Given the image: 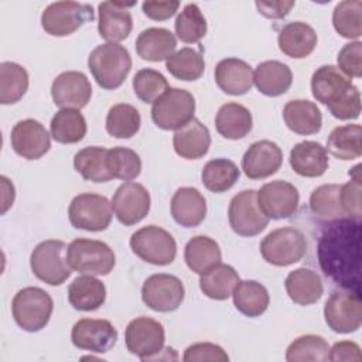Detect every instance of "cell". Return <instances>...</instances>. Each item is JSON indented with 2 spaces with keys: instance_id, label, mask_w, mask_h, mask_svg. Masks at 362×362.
Here are the masks:
<instances>
[{
  "instance_id": "6da1fadb",
  "label": "cell",
  "mask_w": 362,
  "mask_h": 362,
  "mask_svg": "<svg viewBox=\"0 0 362 362\" xmlns=\"http://www.w3.org/2000/svg\"><path fill=\"white\" fill-rule=\"evenodd\" d=\"M317 256L327 277L345 290L361 293V221L328 222L320 235Z\"/></svg>"
},
{
  "instance_id": "7a4b0ae2",
  "label": "cell",
  "mask_w": 362,
  "mask_h": 362,
  "mask_svg": "<svg viewBox=\"0 0 362 362\" xmlns=\"http://www.w3.org/2000/svg\"><path fill=\"white\" fill-rule=\"evenodd\" d=\"M88 66L96 83L106 90H113L124 82L132 69V57L120 44L105 42L92 49Z\"/></svg>"
},
{
  "instance_id": "3957f363",
  "label": "cell",
  "mask_w": 362,
  "mask_h": 362,
  "mask_svg": "<svg viewBox=\"0 0 362 362\" xmlns=\"http://www.w3.org/2000/svg\"><path fill=\"white\" fill-rule=\"evenodd\" d=\"M52 310L51 296L40 287H24L16 293L11 301L13 318L27 332H38L45 328Z\"/></svg>"
},
{
  "instance_id": "277c9868",
  "label": "cell",
  "mask_w": 362,
  "mask_h": 362,
  "mask_svg": "<svg viewBox=\"0 0 362 362\" xmlns=\"http://www.w3.org/2000/svg\"><path fill=\"white\" fill-rule=\"evenodd\" d=\"M66 262L78 273L106 276L113 270L116 256L110 246L102 240L78 238L66 247Z\"/></svg>"
},
{
  "instance_id": "5b68a950",
  "label": "cell",
  "mask_w": 362,
  "mask_h": 362,
  "mask_svg": "<svg viewBox=\"0 0 362 362\" xmlns=\"http://www.w3.org/2000/svg\"><path fill=\"white\" fill-rule=\"evenodd\" d=\"M263 259L279 267H286L300 262L307 253L304 233L293 226H283L272 230L260 243Z\"/></svg>"
},
{
  "instance_id": "8992f818",
  "label": "cell",
  "mask_w": 362,
  "mask_h": 362,
  "mask_svg": "<svg viewBox=\"0 0 362 362\" xmlns=\"http://www.w3.org/2000/svg\"><path fill=\"white\" fill-rule=\"evenodd\" d=\"M66 247L65 242L57 239L40 242L30 256L34 276L49 286L62 284L72 273L66 262Z\"/></svg>"
},
{
  "instance_id": "52a82bcc",
  "label": "cell",
  "mask_w": 362,
  "mask_h": 362,
  "mask_svg": "<svg viewBox=\"0 0 362 362\" xmlns=\"http://www.w3.org/2000/svg\"><path fill=\"white\" fill-rule=\"evenodd\" d=\"M130 247L136 256L154 266L171 264L177 256L175 239L157 225L137 229L130 238Z\"/></svg>"
},
{
  "instance_id": "ba28073f",
  "label": "cell",
  "mask_w": 362,
  "mask_h": 362,
  "mask_svg": "<svg viewBox=\"0 0 362 362\" xmlns=\"http://www.w3.org/2000/svg\"><path fill=\"white\" fill-rule=\"evenodd\" d=\"M195 99L181 88H168L151 107V119L163 130H178L194 119Z\"/></svg>"
},
{
  "instance_id": "9c48e42d",
  "label": "cell",
  "mask_w": 362,
  "mask_h": 362,
  "mask_svg": "<svg viewBox=\"0 0 362 362\" xmlns=\"http://www.w3.org/2000/svg\"><path fill=\"white\" fill-rule=\"evenodd\" d=\"M165 332L161 322L150 317L132 320L124 329L127 351L141 361H156L164 351Z\"/></svg>"
},
{
  "instance_id": "30bf717a",
  "label": "cell",
  "mask_w": 362,
  "mask_h": 362,
  "mask_svg": "<svg viewBox=\"0 0 362 362\" xmlns=\"http://www.w3.org/2000/svg\"><path fill=\"white\" fill-rule=\"evenodd\" d=\"M93 18L95 13L90 4L78 1H55L42 11L41 25L44 31L52 37H66Z\"/></svg>"
},
{
  "instance_id": "8fae6325",
  "label": "cell",
  "mask_w": 362,
  "mask_h": 362,
  "mask_svg": "<svg viewBox=\"0 0 362 362\" xmlns=\"http://www.w3.org/2000/svg\"><path fill=\"white\" fill-rule=\"evenodd\" d=\"M68 216L71 225L76 229L100 232L107 229L112 222V202L103 195L83 192L71 201Z\"/></svg>"
},
{
  "instance_id": "7c38bea8",
  "label": "cell",
  "mask_w": 362,
  "mask_h": 362,
  "mask_svg": "<svg viewBox=\"0 0 362 362\" xmlns=\"http://www.w3.org/2000/svg\"><path fill=\"white\" fill-rule=\"evenodd\" d=\"M327 325L338 334H351L362 324L361 293L354 290L334 291L324 305Z\"/></svg>"
},
{
  "instance_id": "4fadbf2b",
  "label": "cell",
  "mask_w": 362,
  "mask_h": 362,
  "mask_svg": "<svg viewBox=\"0 0 362 362\" xmlns=\"http://www.w3.org/2000/svg\"><path fill=\"white\" fill-rule=\"evenodd\" d=\"M228 218L232 230L243 238L256 236L266 229L269 218L257 204L256 189H243L229 202Z\"/></svg>"
},
{
  "instance_id": "5bb4252c",
  "label": "cell",
  "mask_w": 362,
  "mask_h": 362,
  "mask_svg": "<svg viewBox=\"0 0 362 362\" xmlns=\"http://www.w3.org/2000/svg\"><path fill=\"white\" fill-rule=\"evenodd\" d=\"M182 281L173 274L158 273L147 277L141 287L143 303L157 313L175 311L184 301Z\"/></svg>"
},
{
  "instance_id": "9a60e30c",
  "label": "cell",
  "mask_w": 362,
  "mask_h": 362,
  "mask_svg": "<svg viewBox=\"0 0 362 362\" xmlns=\"http://www.w3.org/2000/svg\"><path fill=\"white\" fill-rule=\"evenodd\" d=\"M150 194L139 182L127 181L117 187L112 198V209L120 223L132 226L143 221L150 211Z\"/></svg>"
},
{
  "instance_id": "2e32d148",
  "label": "cell",
  "mask_w": 362,
  "mask_h": 362,
  "mask_svg": "<svg viewBox=\"0 0 362 362\" xmlns=\"http://www.w3.org/2000/svg\"><path fill=\"white\" fill-rule=\"evenodd\" d=\"M298 189L283 180L266 182L257 191V204L269 219H286L297 212Z\"/></svg>"
},
{
  "instance_id": "e0dca14e",
  "label": "cell",
  "mask_w": 362,
  "mask_h": 362,
  "mask_svg": "<svg viewBox=\"0 0 362 362\" xmlns=\"http://www.w3.org/2000/svg\"><path fill=\"white\" fill-rule=\"evenodd\" d=\"M71 341L79 349L105 354L115 346L117 341V329L107 320L82 318L74 324Z\"/></svg>"
},
{
  "instance_id": "ac0fdd59",
  "label": "cell",
  "mask_w": 362,
  "mask_h": 362,
  "mask_svg": "<svg viewBox=\"0 0 362 362\" xmlns=\"http://www.w3.org/2000/svg\"><path fill=\"white\" fill-rule=\"evenodd\" d=\"M51 96L61 109H82L92 98V85L81 71L61 72L51 85Z\"/></svg>"
},
{
  "instance_id": "d6986e66",
  "label": "cell",
  "mask_w": 362,
  "mask_h": 362,
  "mask_svg": "<svg viewBox=\"0 0 362 362\" xmlns=\"http://www.w3.org/2000/svg\"><path fill=\"white\" fill-rule=\"evenodd\" d=\"M13 150L25 160H38L48 153L51 137L44 124L34 119H24L14 124L10 134Z\"/></svg>"
},
{
  "instance_id": "ffe728a7",
  "label": "cell",
  "mask_w": 362,
  "mask_h": 362,
  "mask_svg": "<svg viewBox=\"0 0 362 362\" xmlns=\"http://www.w3.org/2000/svg\"><path fill=\"white\" fill-rule=\"evenodd\" d=\"M283 163L281 148L272 140L250 144L242 157V170L250 180H263L276 174Z\"/></svg>"
},
{
  "instance_id": "44dd1931",
  "label": "cell",
  "mask_w": 362,
  "mask_h": 362,
  "mask_svg": "<svg viewBox=\"0 0 362 362\" xmlns=\"http://www.w3.org/2000/svg\"><path fill=\"white\" fill-rule=\"evenodd\" d=\"M352 86V79L335 65H322L317 68L311 76L313 96L327 107L338 103Z\"/></svg>"
},
{
  "instance_id": "7402d4cb",
  "label": "cell",
  "mask_w": 362,
  "mask_h": 362,
  "mask_svg": "<svg viewBox=\"0 0 362 362\" xmlns=\"http://www.w3.org/2000/svg\"><path fill=\"white\" fill-rule=\"evenodd\" d=\"M136 3H120V1H102L98 6L99 35L107 42H120L129 37L133 28V18L129 7Z\"/></svg>"
},
{
  "instance_id": "603a6c76",
  "label": "cell",
  "mask_w": 362,
  "mask_h": 362,
  "mask_svg": "<svg viewBox=\"0 0 362 362\" xmlns=\"http://www.w3.org/2000/svg\"><path fill=\"white\" fill-rule=\"evenodd\" d=\"M215 82L226 95L240 96L253 86L252 66L239 58L221 59L215 66Z\"/></svg>"
},
{
  "instance_id": "cb8c5ba5",
  "label": "cell",
  "mask_w": 362,
  "mask_h": 362,
  "mask_svg": "<svg viewBox=\"0 0 362 362\" xmlns=\"http://www.w3.org/2000/svg\"><path fill=\"white\" fill-rule=\"evenodd\" d=\"M290 165L301 177H321L328 168V153L321 143L304 140L290 150Z\"/></svg>"
},
{
  "instance_id": "d4e9b609",
  "label": "cell",
  "mask_w": 362,
  "mask_h": 362,
  "mask_svg": "<svg viewBox=\"0 0 362 362\" xmlns=\"http://www.w3.org/2000/svg\"><path fill=\"white\" fill-rule=\"evenodd\" d=\"M171 215L184 228H195L206 216L205 197L192 187L178 188L171 198Z\"/></svg>"
},
{
  "instance_id": "484cf974",
  "label": "cell",
  "mask_w": 362,
  "mask_h": 362,
  "mask_svg": "<svg viewBox=\"0 0 362 362\" xmlns=\"http://www.w3.org/2000/svg\"><path fill=\"white\" fill-rule=\"evenodd\" d=\"M317 41L315 30L304 21L287 23L277 37L280 51L294 59L308 57L315 49Z\"/></svg>"
},
{
  "instance_id": "4316f807",
  "label": "cell",
  "mask_w": 362,
  "mask_h": 362,
  "mask_svg": "<svg viewBox=\"0 0 362 362\" xmlns=\"http://www.w3.org/2000/svg\"><path fill=\"white\" fill-rule=\"evenodd\" d=\"M175 153L185 160L202 158L211 146V133L198 119H192L181 129L175 130L173 137Z\"/></svg>"
},
{
  "instance_id": "83f0119b",
  "label": "cell",
  "mask_w": 362,
  "mask_h": 362,
  "mask_svg": "<svg viewBox=\"0 0 362 362\" xmlns=\"http://www.w3.org/2000/svg\"><path fill=\"white\" fill-rule=\"evenodd\" d=\"M283 119L293 133L301 136L315 134L322 126L321 110L314 102L305 99L288 100L283 107Z\"/></svg>"
},
{
  "instance_id": "f1b7e54d",
  "label": "cell",
  "mask_w": 362,
  "mask_h": 362,
  "mask_svg": "<svg viewBox=\"0 0 362 362\" xmlns=\"http://www.w3.org/2000/svg\"><path fill=\"white\" fill-rule=\"evenodd\" d=\"M284 287L290 300L298 305H311L317 303L324 293L320 274L307 267L290 272L284 280Z\"/></svg>"
},
{
  "instance_id": "f546056e",
  "label": "cell",
  "mask_w": 362,
  "mask_h": 362,
  "mask_svg": "<svg viewBox=\"0 0 362 362\" xmlns=\"http://www.w3.org/2000/svg\"><path fill=\"white\" fill-rule=\"evenodd\" d=\"M253 83L260 93L276 98L290 89L293 74L288 65L280 61H263L253 71Z\"/></svg>"
},
{
  "instance_id": "4dcf8cb0",
  "label": "cell",
  "mask_w": 362,
  "mask_h": 362,
  "mask_svg": "<svg viewBox=\"0 0 362 362\" xmlns=\"http://www.w3.org/2000/svg\"><path fill=\"white\" fill-rule=\"evenodd\" d=\"M177 47L175 35L161 27L143 30L136 40V52L144 61L160 62L174 54Z\"/></svg>"
},
{
  "instance_id": "1f68e13d",
  "label": "cell",
  "mask_w": 362,
  "mask_h": 362,
  "mask_svg": "<svg viewBox=\"0 0 362 362\" xmlns=\"http://www.w3.org/2000/svg\"><path fill=\"white\" fill-rule=\"evenodd\" d=\"M253 126L252 113L240 103L229 102L219 107L215 116L216 132L229 140H240L246 137Z\"/></svg>"
},
{
  "instance_id": "d6a6232c",
  "label": "cell",
  "mask_w": 362,
  "mask_h": 362,
  "mask_svg": "<svg viewBox=\"0 0 362 362\" xmlns=\"http://www.w3.org/2000/svg\"><path fill=\"white\" fill-rule=\"evenodd\" d=\"M184 260L194 273L201 276L221 263L222 252L216 240L205 235H197L187 242Z\"/></svg>"
},
{
  "instance_id": "836d02e7",
  "label": "cell",
  "mask_w": 362,
  "mask_h": 362,
  "mask_svg": "<svg viewBox=\"0 0 362 362\" xmlns=\"http://www.w3.org/2000/svg\"><path fill=\"white\" fill-rule=\"evenodd\" d=\"M68 300L78 311H95L106 300V287L95 276H78L68 287Z\"/></svg>"
},
{
  "instance_id": "e575fe53",
  "label": "cell",
  "mask_w": 362,
  "mask_h": 362,
  "mask_svg": "<svg viewBox=\"0 0 362 362\" xmlns=\"http://www.w3.org/2000/svg\"><path fill=\"white\" fill-rule=\"evenodd\" d=\"M232 297L236 310L250 318L260 317L270 303L267 288L256 280H239Z\"/></svg>"
},
{
  "instance_id": "d590c367",
  "label": "cell",
  "mask_w": 362,
  "mask_h": 362,
  "mask_svg": "<svg viewBox=\"0 0 362 362\" xmlns=\"http://www.w3.org/2000/svg\"><path fill=\"white\" fill-rule=\"evenodd\" d=\"M239 283L238 272L229 266L219 263L209 272L201 274L199 288L201 291L212 300H226L232 296L236 284Z\"/></svg>"
},
{
  "instance_id": "8d00e7d4",
  "label": "cell",
  "mask_w": 362,
  "mask_h": 362,
  "mask_svg": "<svg viewBox=\"0 0 362 362\" xmlns=\"http://www.w3.org/2000/svg\"><path fill=\"white\" fill-rule=\"evenodd\" d=\"M51 136L57 143L74 144L81 141L88 130L86 120L78 109L58 110L49 123Z\"/></svg>"
},
{
  "instance_id": "74e56055",
  "label": "cell",
  "mask_w": 362,
  "mask_h": 362,
  "mask_svg": "<svg viewBox=\"0 0 362 362\" xmlns=\"http://www.w3.org/2000/svg\"><path fill=\"white\" fill-rule=\"evenodd\" d=\"M361 124H345L335 127L327 140V153L339 160H355L362 156Z\"/></svg>"
},
{
  "instance_id": "f35d334b",
  "label": "cell",
  "mask_w": 362,
  "mask_h": 362,
  "mask_svg": "<svg viewBox=\"0 0 362 362\" xmlns=\"http://www.w3.org/2000/svg\"><path fill=\"white\" fill-rule=\"evenodd\" d=\"M107 150L99 146H90L79 150L74 157V167L83 180L92 182H107L113 177L107 170Z\"/></svg>"
},
{
  "instance_id": "ab89813d",
  "label": "cell",
  "mask_w": 362,
  "mask_h": 362,
  "mask_svg": "<svg viewBox=\"0 0 362 362\" xmlns=\"http://www.w3.org/2000/svg\"><path fill=\"white\" fill-rule=\"evenodd\" d=\"M239 175L240 171L232 160L214 158L204 165L201 180L206 189L215 194H221L230 189L236 184Z\"/></svg>"
},
{
  "instance_id": "60d3db41",
  "label": "cell",
  "mask_w": 362,
  "mask_h": 362,
  "mask_svg": "<svg viewBox=\"0 0 362 362\" xmlns=\"http://www.w3.org/2000/svg\"><path fill=\"white\" fill-rule=\"evenodd\" d=\"M341 185L324 184L317 187L310 195L311 212L324 222H332L345 218L341 205Z\"/></svg>"
},
{
  "instance_id": "b9f144b4",
  "label": "cell",
  "mask_w": 362,
  "mask_h": 362,
  "mask_svg": "<svg viewBox=\"0 0 362 362\" xmlns=\"http://www.w3.org/2000/svg\"><path fill=\"white\" fill-rule=\"evenodd\" d=\"M165 68L174 78L191 82L204 75L205 61L199 51L184 47L165 59Z\"/></svg>"
},
{
  "instance_id": "7bdbcfd3",
  "label": "cell",
  "mask_w": 362,
  "mask_h": 362,
  "mask_svg": "<svg viewBox=\"0 0 362 362\" xmlns=\"http://www.w3.org/2000/svg\"><path fill=\"white\" fill-rule=\"evenodd\" d=\"M28 72L16 62L0 64V103H17L28 89Z\"/></svg>"
},
{
  "instance_id": "ee69618b",
  "label": "cell",
  "mask_w": 362,
  "mask_h": 362,
  "mask_svg": "<svg viewBox=\"0 0 362 362\" xmlns=\"http://www.w3.org/2000/svg\"><path fill=\"white\" fill-rule=\"evenodd\" d=\"M141 124L139 110L129 103L113 105L106 116V132L116 139L133 137Z\"/></svg>"
},
{
  "instance_id": "f6af8a7d",
  "label": "cell",
  "mask_w": 362,
  "mask_h": 362,
  "mask_svg": "<svg viewBox=\"0 0 362 362\" xmlns=\"http://www.w3.org/2000/svg\"><path fill=\"white\" fill-rule=\"evenodd\" d=\"M332 25L341 37L358 41L362 35V1H339L332 11Z\"/></svg>"
},
{
  "instance_id": "bcb514c9",
  "label": "cell",
  "mask_w": 362,
  "mask_h": 362,
  "mask_svg": "<svg viewBox=\"0 0 362 362\" xmlns=\"http://www.w3.org/2000/svg\"><path fill=\"white\" fill-rule=\"evenodd\" d=\"M329 356V345L321 335L307 334L296 338L286 351L288 362H325Z\"/></svg>"
},
{
  "instance_id": "7dc6e473",
  "label": "cell",
  "mask_w": 362,
  "mask_h": 362,
  "mask_svg": "<svg viewBox=\"0 0 362 362\" xmlns=\"http://www.w3.org/2000/svg\"><path fill=\"white\" fill-rule=\"evenodd\" d=\"M174 28L182 42L195 44L205 37L208 25L201 8L195 3H188L177 16Z\"/></svg>"
},
{
  "instance_id": "c3c4849f",
  "label": "cell",
  "mask_w": 362,
  "mask_h": 362,
  "mask_svg": "<svg viewBox=\"0 0 362 362\" xmlns=\"http://www.w3.org/2000/svg\"><path fill=\"white\" fill-rule=\"evenodd\" d=\"M106 163L112 177L123 181H132L141 173L140 156L129 147L109 148Z\"/></svg>"
},
{
  "instance_id": "681fc988",
  "label": "cell",
  "mask_w": 362,
  "mask_h": 362,
  "mask_svg": "<svg viewBox=\"0 0 362 362\" xmlns=\"http://www.w3.org/2000/svg\"><path fill=\"white\" fill-rule=\"evenodd\" d=\"M165 76L151 68H143L133 78V90L144 103H154L168 89Z\"/></svg>"
},
{
  "instance_id": "f907efd6",
  "label": "cell",
  "mask_w": 362,
  "mask_h": 362,
  "mask_svg": "<svg viewBox=\"0 0 362 362\" xmlns=\"http://www.w3.org/2000/svg\"><path fill=\"white\" fill-rule=\"evenodd\" d=\"M351 181L341 185V205L344 214L348 218L361 221L362 208H361V192H362V175H361V164L355 165L349 170Z\"/></svg>"
},
{
  "instance_id": "816d5d0a",
  "label": "cell",
  "mask_w": 362,
  "mask_h": 362,
  "mask_svg": "<svg viewBox=\"0 0 362 362\" xmlns=\"http://www.w3.org/2000/svg\"><path fill=\"white\" fill-rule=\"evenodd\" d=\"M338 68L348 78H361L362 75V42L352 41L345 44L337 57Z\"/></svg>"
},
{
  "instance_id": "f5cc1de1",
  "label": "cell",
  "mask_w": 362,
  "mask_h": 362,
  "mask_svg": "<svg viewBox=\"0 0 362 362\" xmlns=\"http://www.w3.org/2000/svg\"><path fill=\"white\" fill-rule=\"evenodd\" d=\"M182 359L185 362H202V361H214V362H228L229 356L225 349L212 342H197L189 345L184 351Z\"/></svg>"
},
{
  "instance_id": "db71d44e",
  "label": "cell",
  "mask_w": 362,
  "mask_h": 362,
  "mask_svg": "<svg viewBox=\"0 0 362 362\" xmlns=\"http://www.w3.org/2000/svg\"><path fill=\"white\" fill-rule=\"evenodd\" d=\"M329 113L339 120H354L359 117L361 113V93L354 85L351 90L334 106L328 107Z\"/></svg>"
},
{
  "instance_id": "11a10c76",
  "label": "cell",
  "mask_w": 362,
  "mask_h": 362,
  "mask_svg": "<svg viewBox=\"0 0 362 362\" xmlns=\"http://www.w3.org/2000/svg\"><path fill=\"white\" fill-rule=\"evenodd\" d=\"M180 7V1L167 0V1H144L141 4L143 13L156 21H164L173 17Z\"/></svg>"
},
{
  "instance_id": "9f6ffc18",
  "label": "cell",
  "mask_w": 362,
  "mask_h": 362,
  "mask_svg": "<svg viewBox=\"0 0 362 362\" xmlns=\"http://www.w3.org/2000/svg\"><path fill=\"white\" fill-rule=\"evenodd\" d=\"M361 348L352 341H339L329 348V361H361Z\"/></svg>"
},
{
  "instance_id": "6f0895ef",
  "label": "cell",
  "mask_w": 362,
  "mask_h": 362,
  "mask_svg": "<svg viewBox=\"0 0 362 362\" xmlns=\"http://www.w3.org/2000/svg\"><path fill=\"white\" fill-rule=\"evenodd\" d=\"M255 4L259 13L266 18L279 20L290 13V10L296 6V1H256Z\"/></svg>"
},
{
  "instance_id": "680465c9",
  "label": "cell",
  "mask_w": 362,
  "mask_h": 362,
  "mask_svg": "<svg viewBox=\"0 0 362 362\" xmlns=\"http://www.w3.org/2000/svg\"><path fill=\"white\" fill-rule=\"evenodd\" d=\"M0 181H1V187H3V204H1V214H4L14 202V197H16V192H14V185L10 182V180L4 175L0 177Z\"/></svg>"
}]
</instances>
